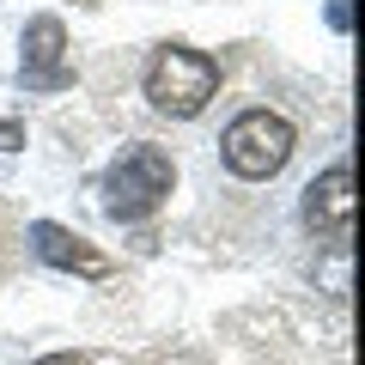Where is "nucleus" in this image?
<instances>
[{
    "mask_svg": "<svg viewBox=\"0 0 365 365\" xmlns=\"http://www.w3.org/2000/svg\"><path fill=\"white\" fill-rule=\"evenodd\" d=\"M213 91H220V67H213V55H201V49L165 43V49L153 55V67H146V98H153L165 116H182V122L201 116Z\"/></svg>",
    "mask_w": 365,
    "mask_h": 365,
    "instance_id": "1",
    "label": "nucleus"
},
{
    "mask_svg": "<svg viewBox=\"0 0 365 365\" xmlns=\"http://www.w3.org/2000/svg\"><path fill=\"white\" fill-rule=\"evenodd\" d=\"M170 182H177L170 153H158V146H128V153L104 170V213L110 220H146V213H158V201L170 195Z\"/></svg>",
    "mask_w": 365,
    "mask_h": 365,
    "instance_id": "2",
    "label": "nucleus"
},
{
    "mask_svg": "<svg viewBox=\"0 0 365 365\" xmlns=\"http://www.w3.org/2000/svg\"><path fill=\"white\" fill-rule=\"evenodd\" d=\"M292 146H299V134H292L287 116H274V110H244V116L225 128L220 153H225V165H232L237 177L268 182V177H280V170H287Z\"/></svg>",
    "mask_w": 365,
    "mask_h": 365,
    "instance_id": "3",
    "label": "nucleus"
},
{
    "mask_svg": "<svg viewBox=\"0 0 365 365\" xmlns=\"http://www.w3.org/2000/svg\"><path fill=\"white\" fill-rule=\"evenodd\" d=\"M304 220H311L317 232H329L335 244L353 237V170L347 165H329L323 177L304 189Z\"/></svg>",
    "mask_w": 365,
    "mask_h": 365,
    "instance_id": "4",
    "label": "nucleus"
},
{
    "mask_svg": "<svg viewBox=\"0 0 365 365\" xmlns=\"http://www.w3.org/2000/svg\"><path fill=\"white\" fill-rule=\"evenodd\" d=\"M67 55V31H61V19H31L25 25V86L31 91H55V86H67L73 79V67L61 61Z\"/></svg>",
    "mask_w": 365,
    "mask_h": 365,
    "instance_id": "5",
    "label": "nucleus"
},
{
    "mask_svg": "<svg viewBox=\"0 0 365 365\" xmlns=\"http://www.w3.org/2000/svg\"><path fill=\"white\" fill-rule=\"evenodd\" d=\"M31 250H37L49 268H73V274H86V280H104L110 274V256H98L86 237H73L67 225H49V220L31 225Z\"/></svg>",
    "mask_w": 365,
    "mask_h": 365,
    "instance_id": "6",
    "label": "nucleus"
},
{
    "mask_svg": "<svg viewBox=\"0 0 365 365\" xmlns=\"http://www.w3.org/2000/svg\"><path fill=\"white\" fill-rule=\"evenodd\" d=\"M13 146H25V122H0V153H13Z\"/></svg>",
    "mask_w": 365,
    "mask_h": 365,
    "instance_id": "7",
    "label": "nucleus"
},
{
    "mask_svg": "<svg viewBox=\"0 0 365 365\" xmlns=\"http://www.w3.org/2000/svg\"><path fill=\"white\" fill-rule=\"evenodd\" d=\"M329 25H335V31L353 25V6H347V0H329Z\"/></svg>",
    "mask_w": 365,
    "mask_h": 365,
    "instance_id": "8",
    "label": "nucleus"
},
{
    "mask_svg": "<svg viewBox=\"0 0 365 365\" xmlns=\"http://www.w3.org/2000/svg\"><path fill=\"white\" fill-rule=\"evenodd\" d=\"M37 365H86L79 353H49V359H37Z\"/></svg>",
    "mask_w": 365,
    "mask_h": 365,
    "instance_id": "9",
    "label": "nucleus"
}]
</instances>
